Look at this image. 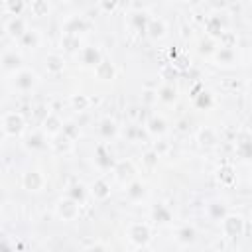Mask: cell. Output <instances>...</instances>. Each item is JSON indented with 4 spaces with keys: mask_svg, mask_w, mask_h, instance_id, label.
Listing matches in <instances>:
<instances>
[{
    "mask_svg": "<svg viewBox=\"0 0 252 252\" xmlns=\"http://www.w3.org/2000/svg\"><path fill=\"white\" fill-rule=\"evenodd\" d=\"M24 128H26V118H24L22 112L10 110V112L2 114V132H4V136L18 138V136H22Z\"/></svg>",
    "mask_w": 252,
    "mask_h": 252,
    "instance_id": "1",
    "label": "cell"
},
{
    "mask_svg": "<svg viewBox=\"0 0 252 252\" xmlns=\"http://www.w3.org/2000/svg\"><path fill=\"white\" fill-rule=\"evenodd\" d=\"M126 236H128V242L134 244L136 248L148 246L152 240V228L148 222H130L126 228Z\"/></svg>",
    "mask_w": 252,
    "mask_h": 252,
    "instance_id": "2",
    "label": "cell"
},
{
    "mask_svg": "<svg viewBox=\"0 0 252 252\" xmlns=\"http://www.w3.org/2000/svg\"><path fill=\"white\" fill-rule=\"evenodd\" d=\"M39 83V77L33 69H22L16 75H12V89L18 93H30L32 89H35Z\"/></svg>",
    "mask_w": 252,
    "mask_h": 252,
    "instance_id": "3",
    "label": "cell"
},
{
    "mask_svg": "<svg viewBox=\"0 0 252 252\" xmlns=\"http://www.w3.org/2000/svg\"><path fill=\"white\" fill-rule=\"evenodd\" d=\"M220 228H222V234H224L226 238L234 240V238H240V236L244 234L246 224H244V219H242L240 215L228 213V215L220 220Z\"/></svg>",
    "mask_w": 252,
    "mask_h": 252,
    "instance_id": "4",
    "label": "cell"
},
{
    "mask_svg": "<svg viewBox=\"0 0 252 252\" xmlns=\"http://www.w3.org/2000/svg\"><path fill=\"white\" fill-rule=\"evenodd\" d=\"M79 211H81V203H77L75 199L71 197H61L57 203H55V215L61 219V220H75L79 217Z\"/></svg>",
    "mask_w": 252,
    "mask_h": 252,
    "instance_id": "5",
    "label": "cell"
},
{
    "mask_svg": "<svg viewBox=\"0 0 252 252\" xmlns=\"http://www.w3.org/2000/svg\"><path fill=\"white\" fill-rule=\"evenodd\" d=\"M0 63H2V71H4L6 75H16L18 71L24 69V67H22V55H20V51L14 49V47L4 49Z\"/></svg>",
    "mask_w": 252,
    "mask_h": 252,
    "instance_id": "6",
    "label": "cell"
},
{
    "mask_svg": "<svg viewBox=\"0 0 252 252\" xmlns=\"http://www.w3.org/2000/svg\"><path fill=\"white\" fill-rule=\"evenodd\" d=\"M45 175L39 171V169H28L24 175H22V185H24V189L26 191H30V193H37V191H41L43 187H45Z\"/></svg>",
    "mask_w": 252,
    "mask_h": 252,
    "instance_id": "7",
    "label": "cell"
},
{
    "mask_svg": "<svg viewBox=\"0 0 252 252\" xmlns=\"http://www.w3.org/2000/svg\"><path fill=\"white\" fill-rule=\"evenodd\" d=\"M77 57H79V63H81L83 67H91V69H96L98 63L102 61L100 49H98V47H93V45H85V47L77 53Z\"/></svg>",
    "mask_w": 252,
    "mask_h": 252,
    "instance_id": "8",
    "label": "cell"
},
{
    "mask_svg": "<svg viewBox=\"0 0 252 252\" xmlns=\"http://www.w3.org/2000/svg\"><path fill=\"white\" fill-rule=\"evenodd\" d=\"M30 28H28V22L22 18V16H12V18H8L6 22H4V32L12 37V39H20L26 32H28Z\"/></svg>",
    "mask_w": 252,
    "mask_h": 252,
    "instance_id": "9",
    "label": "cell"
},
{
    "mask_svg": "<svg viewBox=\"0 0 252 252\" xmlns=\"http://www.w3.org/2000/svg\"><path fill=\"white\" fill-rule=\"evenodd\" d=\"M112 173L120 183H126V181L130 183L136 179V165L132 159H122V161H116Z\"/></svg>",
    "mask_w": 252,
    "mask_h": 252,
    "instance_id": "10",
    "label": "cell"
},
{
    "mask_svg": "<svg viewBox=\"0 0 252 252\" xmlns=\"http://www.w3.org/2000/svg\"><path fill=\"white\" fill-rule=\"evenodd\" d=\"M63 124H65V122L59 118V114L47 112L45 118H43V132H45V136H49V138L59 136V134L63 132Z\"/></svg>",
    "mask_w": 252,
    "mask_h": 252,
    "instance_id": "11",
    "label": "cell"
},
{
    "mask_svg": "<svg viewBox=\"0 0 252 252\" xmlns=\"http://www.w3.org/2000/svg\"><path fill=\"white\" fill-rule=\"evenodd\" d=\"M236 49L234 47H219L215 53H213V61L217 65H222V67H228V65H234L236 63Z\"/></svg>",
    "mask_w": 252,
    "mask_h": 252,
    "instance_id": "12",
    "label": "cell"
},
{
    "mask_svg": "<svg viewBox=\"0 0 252 252\" xmlns=\"http://www.w3.org/2000/svg\"><path fill=\"white\" fill-rule=\"evenodd\" d=\"M146 195H148V189H146V183H144V181L134 179V181H130V183L126 185V197H128V201L138 203V201H142Z\"/></svg>",
    "mask_w": 252,
    "mask_h": 252,
    "instance_id": "13",
    "label": "cell"
},
{
    "mask_svg": "<svg viewBox=\"0 0 252 252\" xmlns=\"http://www.w3.org/2000/svg\"><path fill=\"white\" fill-rule=\"evenodd\" d=\"M87 20L83 16H69L65 22H63V33H73V35H79L81 32L87 30Z\"/></svg>",
    "mask_w": 252,
    "mask_h": 252,
    "instance_id": "14",
    "label": "cell"
},
{
    "mask_svg": "<svg viewBox=\"0 0 252 252\" xmlns=\"http://www.w3.org/2000/svg\"><path fill=\"white\" fill-rule=\"evenodd\" d=\"M91 195L96 199V201H106L110 197V183L104 179V177H98L91 183Z\"/></svg>",
    "mask_w": 252,
    "mask_h": 252,
    "instance_id": "15",
    "label": "cell"
},
{
    "mask_svg": "<svg viewBox=\"0 0 252 252\" xmlns=\"http://www.w3.org/2000/svg\"><path fill=\"white\" fill-rule=\"evenodd\" d=\"M146 32H148V35H150L152 39H161V37H165V33H167V24H165L163 18H150Z\"/></svg>",
    "mask_w": 252,
    "mask_h": 252,
    "instance_id": "16",
    "label": "cell"
},
{
    "mask_svg": "<svg viewBox=\"0 0 252 252\" xmlns=\"http://www.w3.org/2000/svg\"><path fill=\"white\" fill-rule=\"evenodd\" d=\"M94 161H96V165H98L100 169H114V165H116V161L112 159V156H110V152H108V148H106L104 144L96 146Z\"/></svg>",
    "mask_w": 252,
    "mask_h": 252,
    "instance_id": "17",
    "label": "cell"
},
{
    "mask_svg": "<svg viewBox=\"0 0 252 252\" xmlns=\"http://www.w3.org/2000/svg\"><path fill=\"white\" fill-rule=\"evenodd\" d=\"M146 130L152 134V136H163L167 132V122L163 116H158V114H152L146 122Z\"/></svg>",
    "mask_w": 252,
    "mask_h": 252,
    "instance_id": "18",
    "label": "cell"
},
{
    "mask_svg": "<svg viewBox=\"0 0 252 252\" xmlns=\"http://www.w3.org/2000/svg\"><path fill=\"white\" fill-rule=\"evenodd\" d=\"M98 134L104 138V140H112L118 136V124L114 118L110 116H104L100 122H98Z\"/></svg>",
    "mask_w": 252,
    "mask_h": 252,
    "instance_id": "19",
    "label": "cell"
},
{
    "mask_svg": "<svg viewBox=\"0 0 252 252\" xmlns=\"http://www.w3.org/2000/svg\"><path fill=\"white\" fill-rule=\"evenodd\" d=\"M39 43H41V33H39L37 30H33V28H30V30L18 39V45L24 47V49H35V47H39Z\"/></svg>",
    "mask_w": 252,
    "mask_h": 252,
    "instance_id": "20",
    "label": "cell"
},
{
    "mask_svg": "<svg viewBox=\"0 0 252 252\" xmlns=\"http://www.w3.org/2000/svg\"><path fill=\"white\" fill-rule=\"evenodd\" d=\"M197 238V230L193 224H181L175 228V240L179 244H193Z\"/></svg>",
    "mask_w": 252,
    "mask_h": 252,
    "instance_id": "21",
    "label": "cell"
},
{
    "mask_svg": "<svg viewBox=\"0 0 252 252\" xmlns=\"http://www.w3.org/2000/svg\"><path fill=\"white\" fill-rule=\"evenodd\" d=\"M24 146H26L28 150H43V148L47 146V136H45V132L41 130V132H32V134H28L26 140H24Z\"/></svg>",
    "mask_w": 252,
    "mask_h": 252,
    "instance_id": "22",
    "label": "cell"
},
{
    "mask_svg": "<svg viewBox=\"0 0 252 252\" xmlns=\"http://www.w3.org/2000/svg\"><path fill=\"white\" fill-rule=\"evenodd\" d=\"M49 146H51V148H53V152H57V154H69V152L73 150V140L61 132L59 136L51 138Z\"/></svg>",
    "mask_w": 252,
    "mask_h": 252,
    "instance_id": "23",
    "label": "cell"
},
{
    "mask_svg": "<svg viewBox=\"0 0 252 252\" xmlns=\"http://www.w3.org/2000/svg\"><path fill=\"white\" fill-rule=\"evenodd\" d=\"M45 69H47V73H51V75H59V73L65 69L63 55H59V53H49V55L45 57Z\"/></svg>",
    "mask_w": 252,
    "mask_h": 252,
    "instance_id": "24",
    "label": "cell"
},
{
    "mask_svg": "<svg viewBox=\"0 0 252 252\" xmlns=\"http://www.w3.org/2000/svg\"><path fill=\"white\" fill-rule=\"evenodd\" d=\"M94 75H96V79H100V81H112L114 75H116V69H114V65H112L108 59H102V61L98 63V67L94 69Z\"/></svg>",
    "mask_w": 252,
    "mask_h": 252,
    "instance_id": "25",
    "label": "cell"
},
{
    "mask_svg": "<svg viewBox=\"0 0 252 252\" xmlns=\"http://www.w3.org/2000/svg\"><path fill=\"white\" fill-rule=\"evenodd\" d=\"M205 211H207V217L213 219V220H222V219L228 215V213H226V205H224L222 201H211Z\"/></svg>",
    "mask_w": 252,
    "mask_h": 252,
    "instance_id": "26",
    "label": "cell"
},
{
    "mask_svg": "<svg viewBox=\"0 0 252 252\" xmlns=\"http://www.w3.org/2000/svg\"><path fill=\"white\" fill-rule=\"evenodd\" d=\"M61 47L69 53H79L83 49L81 45V37L79 35H73V33H63L61 35Z\"/></svg>",
    "mask_w": 252,
    "mask_h": 252,
    "instance_id": "27",
    "label": "cell"
},
{
    "mask_svg": "<svg viewBox=\"0 0 252 252\" xmlns=\"http://www.w3.org/2000/svg\"><path fill=\"white\" fill-rule=\"evenodd\" d=\"M175 98H177V89L173 87V83H165L158 89V100L171 104V102H175Z\"/></svg>",
    "mask_w": 252,
    "mask_h": 252,
    "instance_id": "28",
    "label": "cell"
},
{
    "mask_svg": "<svg viewBox=\"0 0 252 252\" xmlns=\"http://www.w3.org/2000/svg\"><path fill=\"white\" fill-rule=\"evenodd\" d=\"M217 177H219V181H220V185H234V181H236V171H234V167L232 165H220L219 167V171H217Z\"/></svg>",
    "mask_w": 252,
    "mask_h": 252,
    "instance_id": "29",
    "label": "cell"
},
{
    "mask_svg": "<svg viewBox=\"0 0 252 252\" xmlns=\"http://www.w3.org/2000/svg\"><path fill=\"white\" fill-rule=\"evenodd\" d=\"M224 33V28H222V22L219 16H213L207 20V35L213 37V39H219L220 35Z\"/></svg>",
    "mask_w": 252,
    "mask_h": 252,
    "instance_id": "30",
    "label": "cell"
},
{
    "mask_svg": "<svg viewBox=\"0 0 252 252\" xmlns=\"http://www.w3.org/2000/svg\"><path fill=\"white\" fill-rule=\"evenodd\" d=\"M152 219H154L156 222H159V224H167V222L171 220V211H169V207H165V205H156V207L152 209Z\"/></svg>",
    "mask_w": 252,
    "mask_h": 252,
    "instance_id": "31",
    "label": "cell"
},
{
    "mask_svg": "<svg viewBox=\"0 0 252 252\" xmlns=\"http://www.w3.org/2000/svg\"><path fill=\"white\" fill-rule=\"evenodd\" d=\"M197 140H199V144L201 146H215L217 144V134H215V130L213 128H201L199 132H197Z\"/></svg>",
    "mask_w": 252,
    "mask_h": 252,
    "instance_id": "32",
    "label": "cell"
},
{
    "mask_svg": "<svg viewBox=\"0 0 252 252\" xmlns=\"http://www.w3.org/2000/svg\"><path fill=\"white\" fill-rule=\"evenodd\" d=\"M67 197L75 199L77 203H83V201H85V197H87V187H85L81 181H77V183L69 185V189H67Z\"/></svg>",
    "mask_w": 252,
    "mask_h": 252,
    "instance_id": "33",
    "label": "cell"
},
{
    "mask_svg": "<svg viewBox=\"0 0 252 252\" xmlns=\"http://www.w3.org/2000/svg\"><path fill=\"white\" fill-rule=\"evenodd\" d=\"M2 10L12 18V16H22V12L24 10H28V4L26 2H4L2 4Z\"/></svg>",
    "mask_w": 252,
    "mask_h": 252,
    "instance_id": "34",
    "label": "cell"
},
{
    "mask_svg": "<svg viewBox=\"0 0 252 252\" xmlns=\"http://www.w3.org/2000/svg\"><path fill=\"white\" fill-rule=\"evenodd\" d=\"M28 10L32 12V16H47L51 6L47 2H43V0H33V2L28 4Z\"/></svg>",
    "mask_w": 252,
    "mask_h": 252,
    "instance_id": "35",
    "label": "cell"
},
{
    "mask_svg": "<svg viewBox=\"0 0 252 252\" xmlns=\"http://www.w3.org/2000/svg\"><path fill=\"white\" fill-rule=\"evenodd\" d=\"M236 154L244 159L252 158V138H242L236 142Z\"/></svg>",
    "mask_w": 252,
    "mask_h": 252,
    "instance_id": "36",
    "label": "cell"
},
{
    "mask_svg": "<svg viewBox=\"0 0 252 252\" xmlns=\"http://www.w3.org/2000/svg\"><path fill=\"white\" fill-rule=\"evenodd\" d=\"M219 49V39H213V37H205V39H201V43H199V51L201 53H207V55H211L213 57V53Z\"/></svg>",
    "mask_w": 252,
    "mask_h": 252,
    "instance_id": "37",
    "label": "cell"
},
{
    "mask_svg": "<svg viewBox=\"0 0 252 252\" xmlns=\"http://www.w3.org/2000/svg\"><path fill=\"white\" fill-rule=\"evenodd\" d=\"M89 104H91V98L85 96V94H73V96H71V106H73L75 110H87Z\"/></svg>",
    "mask_w": 252,
    "mask_h": 252,
    "instance_id": "38",
    "label": "cell"
},
{
    "mask_svg": "<svg viewBox=\"0 0 252 252\" xmlns=\"http://www.w3.org/2000/svg\"><path fill=\"white\" fill-rule=\"evenodd\" d=\"M130 22H132V24H134L138 30H146V28H148V22H150V18H148V14L142 10L140 14H132Z\"/></svg>",
    "mask_w": 252,
    "mask_h": 252,
    "instance_id": "39",
    "label": "cell"
},
{
    "mask_svg": "<svg viewBox=\"0 0 252 252\" xmlns=\"http://www.w3.org/2000/svg\"><path fill=\"white\" fill-rule=\"evenodd\" d=\"M211 102H213V98H211V93L203 91V93L195 94V104H197L199 108H207V106H211Z\"/></svg>",
    "mask_w": 252,
    "mask_h": 252,
    "instance_id": "40",
    "label": "cell"
},
{
    "mask_svg": "<svg viewBox=\"0 0 252 252\" xmlns=\"http://www.w3.org/2000/svg\"><path fill=\"white\" fill-rule=\"evenodd\" d=\"M220 45L219 47H236V37L230 33V32H224L220 37H219Z\"/></svg>",
    "mask_w": 252,
    "mask_h": 252,
    "instance_id": "41",
    "label": "cell"
},
{
    "mask_svg": "<svg viewBox=\"0 0 252 252\" xmlns=\"http://www.w3.org/2000/svg\"><path fill=\"white\" fill-rule=\"evenodd\" d=\"M63 134L69 136L71 140H75V138L79 136V126H77L75 122H65V124H63Z\"/></svg>",
    "mask_w": 252,
    "mask_h": 252,
    "instance_id": "42",
    "label": "cell"
},
{
    "mask_svg": "<svg viewBox=\"0 0 252 252\" xmlns=\"http://www.w3.org/2000/svg\"><path fill=\"white\" fill-rule=\"evenodd\" d=\"M158 158H159V154L156 152V150H150V152H146L144 154V163H146V167H154L156 163H158Z\"/></svg>",
    "mask_w": 252,
    "mask_h": 252,
    "instance_id": "43",
    "label": "cell"
},
{
    "mask_svg": "<svg viewBox=\"0 0 252 252\" xmlns=\"http://www.w3.org/2000/svg\"><path fill=\"white\" fill-rule=\"evenodd\" d=\"M142 100H144L146 104H152L154 100H158V91H146L144 96H142Z\"/></svg>",
    "mask_w": 252,
    "mask_h": 252,
    "instance_id": "44",
    "label": "cell"
},
{
    "mask_svg": "<svg viewBox=\"0 0 252 252\" xmlns=\"http://www.w3.org/2000/svg\"><path fill=\"white\" fill-rule=\"evenodd\" d=\"M85 252H108V248H106L102 242H94V244H91Z\"/></svg>",
    "mask_w": 252,
    "mask_h": 252,
    "instance_id": "45",
    "label": "cell"
},
{
    "mask_svg": "<svg viewBox=\"0 0 252 252\" xmlns=\"http://www.w3.org/2000/svg\"><path fill=\"white\" fill-rule=\"evenodd\" d=\"M2 252H12V246H10L8 236H4V238H2Z\"/></svg>",
    "mask_w": 252,
    "mask_h": 252,
    "instance_id": "46",
    "label": "cell"
},
{
    "mask_svg": "<svg viewBox=\"0 0 252 252\" xmlns=\"http://www.w3.org/2000/svg\"><path fill=\"white\" fill-rule=\"evenodd\" d=\"M134 252H152V250H150L148 246H140V248H136Z\"/></svg>",
    "mask_w": 252,
    "mask_h": 252,
    "instance_id": "47",
    "label": "cell"
},
{
    "mask_svg": "<svg viewBox=\"0 0 252 252\" xmlns=\"http://www.w3.org/2000/svg\"><path fill=\"white\" fill-rule=\"evenodd\" d=\"M100 6H102V8H106V10H112L116 4H100Z\"/></svg>",
    "mask_w": 252,
    "mask_h": 252,
    "instance_id": "48",
    "label": "cell"
}]
</instances>
